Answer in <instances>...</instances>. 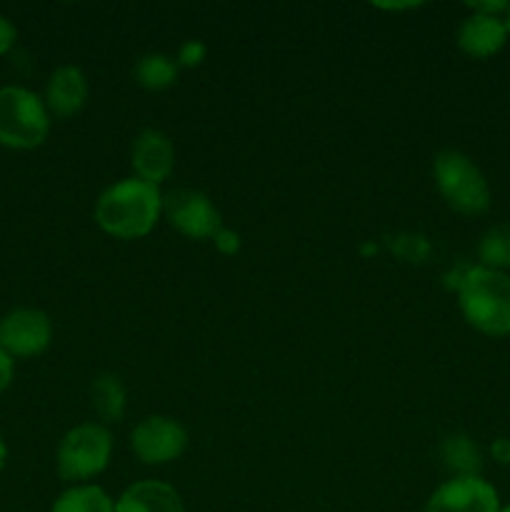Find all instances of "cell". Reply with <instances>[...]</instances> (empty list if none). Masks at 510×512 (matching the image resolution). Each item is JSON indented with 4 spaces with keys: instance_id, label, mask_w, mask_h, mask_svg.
<instances>
[{
    "instance_id": "cell-24",
    "label": "cell",
    "mask_w": 510,
    "mask_h": 512,
    "mask_svg": "<svg viewBox=\"0 0 510 512\" xmlns=\"http://www.w3.org/2000/svg\"><path fill=\"white\" fill-rule=\"evenodd\" d=\"M505 28H508V33H510V5H508V13H505Z\"/></svg>"
},
{
    "instance_id": "cell-20",
    "label": "cell",
    "mask_w": 510,
    "mask_h": 512,
    "mask_svg": "<svg viewBox=\"0 0 510 512\" xmlns=\"http://www.w3.org/2000/svg\"><path fill=\"white\" fill-rule=\"evenodd\" d=\"M13 375H15V363L3 348H0V393L8 390V385L13 383Z\"/></svg>"
},
{
    "instance_id": "cell-25",
    "label": "cell",
    "mask_w": 510,
    "mask_h": 512,
    "mask_svg": "<svg viewBox=\"0 0 510 512\" xmlns=\"http://www.w3.org/2000/svg\"><path fill=\"white\" fill-rule=\"evenodd\" d=\"M500 512H510V505H505V508H500Z\"/></svg>"
},
{
    "instance_id": "cell-22",
    "label": "cell",
    "mask_w": 510,
    "mask_h": 512,
    "mask_svg": "<svg viewBox=\"0 0 510 512\" xmlns=\"http://www.w3.org/2000/svg\"><path fill=\"white\" fill-rule=\"evenodd\" d=\"M490 453H493V458L498 460V463L510 465V440L508 438H498L493 443V448H490Z\"/></svg>"
},
{
    "instance_id": "cell-16",
    "label": "cell",
    "mask_w": 510,
    "mask_h": 512,
    "mask_svg": "<svg viewBox=\"0 0 510 512\" xmlns=\"http://www.w3.org/2000/svg\"><path fill=\"white\" fill-rule=\"evenodd\" d=\"M93 410L105 423H118L125 413V388L115 375H100L93 383Z\"/></svg>"
},
{
    "instance_id": "cell-23",
    "label": "cell",
    "mask_w": 510,
    "mask_h": 512,
    "mask_svg": "<svg viewBox=\"0 0 510 512\" xmlns=\"http://www.w3.org/2000/svg\"><path fill=\"white\" fill-rule=\"evenodd\" d=\"M5 463H8V448H5V440L0 435V470L5 468Z\"/></svg>"
},
{
    "instance_id": "cell-8",
    "label": "cell",
    "mask_w": 510,
    "mask_h": 512,
    "mask_svg": "<svg viewBox=\"0 0 510 512\" xmlns=\"http://www.w3.org/2000/svg\"><path fill=\"white\" fill-rule=\"evenodd\" d=\"M133 453L148 465H163L178 460L188 448V433L178 420L168 415H150L135 425L130 435Z\"/></svg>"
},
{
    "instance_id": "cell-10",
    "label": "cell",
    "mask_w": 510,
    "mask_h": 512,
    "mask_svg": "<svg viewBox=\"0 0 510 512\" xmlns=\"http://www.w3.org/2000/svg\"><path fill=\"white\" fill-rule=\"evenodd\" d=\"M130 163H133L135 178L145 180L150 185L163 183V180L170 178L175 168L173 140L155 128L143 130L133 143Z\"/></svg>"
},
{
    "instance_id": "cell-21",
    "label": "cell",
    "mask_w": 510,
    "mask_h": 512,
    "mask_svg": "<svg viewBox=\"0 0 510 512\" xmlns=\"http://www.w3.org/2000/svg\"><path fill=\"white\" fill-rule=\"evenodd\" d=\"M215 245H218L220 250H223V253H235V250H238V235L233 233V230H223L220 228V233L215 235Z\"/></svg>"
},
{
    "instance_id": "cell-17",
    "label": "cell",
    "mask_w": 510,
    "mask_h": 512,
    "mask_svg": "<svg viewBox=\"0 0 510 512\" xmlns=\"http://www.w3.org/2000/svg\"><path fill=\"white\" fill-rule=\"evenodd\" d=\"M478 258L483 268L490 270H505L510 268V220L508 223H498L480 238Z\"/></svg>"
},
{
    "instance_id": "cell-19",
    "label": "cell",
    "mask_w": 510,
    "mask_h": 512,
    "mask_svg": "<svg viewBox=\"0 0 510 512\" xmlns=\"http://www.w3.org/2000/svg\"><path fill=\"white\" fill-rule=\"evenodd\" d=\"M205 55V45L203 43H195V40H190V43L183 45V50H180V63L183 65H198L200 60H203Z\"/></svg>"
},
{
    "instance_id": "cell-9",
    "label": "cell",
    "mask_w": 510,
    "mask_h": 512,
    "mask_svg": "<svg viewBox=\"0 0 510 512\" xmlns=\"http://www.w3.org/2000/svg\"><path fill=\"white\" fill-rule=\"evenodd\" d=\"M498 490L480 475H455L428 498L425 512H500Z\"/></svg>"
},
{
    "instance_id": "cell-2",
    "label": "cell",
    "mask_w": 510,
    "mask_h": 512,
    "mask_svg": "<svg viewBox=\"0 0 510 512\" xmlns=\"http://www.w3.org/2000/svg\"><path fill=\"white\" fill-rule=\"evenodd\" d=\"M458 303L475 330L493 338L510 335V275L478 265L460 280Z\"/></svg>"
},
{
    "instance_id": "cell-7",
    "label": "cell",
    "mask_w": 510,
    "mask_h": 512,
    "mask_svg": "<svg viewBox=\"0 0 510 512\" xmlns=\"http://www.w3.org/2000/svg\"><path fill=\"white\" fill-rule=\"evenodd\" d=\"M53 323L43 310L18 308L0 318V348L10 358H35L48 350Z\"/></svg>"
},
{
    "instance_id": "cell-14",
    "label": "cell",
    "mask_w": 510,
    "mask_h": 512,
    "mask_svg": "<svg viewBox=\"0 0 510 512\" xmlns=\"http://www.w3.org/2000/svg\"><path fill=\"white\" fill-rule=\"evenodd\" d=\"M50 512H115V503L98 485H75L55 500Z\"/></svg>"
},
{
    "instance_id": "cell-3",
    "label": "cell",
    "mask_w": 510,
    "mask_h": 512,
    "mask_svg": "<svg viewBox=\"0 0 510 512\" xmlns=\"http://www.w3.org/2000/svg\"><path fill=\"white\" fill-rule=\"evenodd\" d=\"M50 133V113L45 100L20 85L0 88V145L13 150H33Z\"/></svg>"
},
{
    "instance_id": "cell-11",
    "label": "cell",
    "mask_w": 510,
    "mask_h": 512,
    "mask_svg": "<svg viewBox=\"0 0 510 512\" xmlns=\"http://www.w3.org/2000/svg\"><path fill=\"white\" fill-rule=\"evenodd\" d=\"M508 28L500 15H483L473 13L460 23L458 28V48L465 55L475 60L490 58V55L500 53L503 45L508 43Z\"/></svg>"
},
{
    "instance_id": "cell-13",
    "label": "cell",
    "mask_w": 510,
    "mask_h": 512,
    "mask_svg": "<svg viewBox=\"0 0 510 512\" xmlns=\"http://www.w3.org/2000/svg\"><path fill=\"white\" fill-rule=\"evenodd\" d=\"M115 512H185L178 490L160 480H140L125 488Z\"/></svg>"
},
{
    "instance_id": "cell-4",
    "label": "cell",
    "mask_w": 510,
    "mask_h": 512,
    "mask_svg": "<svg viewBox=\"0 0 510 512\" xmlns=\"http://www.w3.org/2000/svg\"><path fill=\"white\" fill-rule=\"evenodd\" d=\"M435 185L460 215H483L490 208V185L478 165L458 150H443L433 163Z\"/></svg>"
},
{
    "instance_id": "cell-5",
    "label": "cell",
    "mask_w": 510,
    "mask_h": 512,
    "mask_svg": "<svg viewBox=\"0 0 510 512\" xmlns=\"http://www.w3.org/2000/svg\"><path fill=\"white\" fill-rule=\"evenodd\" d=\"M113 455L108 428L95 423L68 430L58 448V473L68 483H83L103 473Z\"/></svg>"
},
{
    "instance_id": "cell-1",
    "label": "cell",
    "mask_w": 510,
    "mask_h": 512,
    "mask_svg": "<svg viewBox=\"0 0 510 512\" xmlns=\"http://www.w3.org/2000/svg\"><path fill=\"white\" fill-rule=\"evenodd\" d=\"M163 213L158 185L140 178H125L100 193L95 203V223L103 233L120 240L145 238Z\"/></svg>"
},
{
    "instance_id": "cell-6",
    "label": "cell",
    "mask_w": 510,
    "mask_h": 512,
    "mask_svg": "<svg viewBox=\"0 0 510 512\" xmlns=\"http://www.w3.org/2000/svg\"><path fill=\"white\" fill-rule=\"evenodd\" d=\"M163 213L178 233L193 240H208L220 233V213L208 195L198 190H173L163 195Z\"/></svg>"
},
{
    "instance_id": "cell-18",
    "label": "cell",
    "mask_w": 510,
    "mask_h": 512,
    "mask_svg": "<svg viewBox=\"0 0 510 512\" xmlns=\"http://www.w3.org/2000/svg\"><path fill=\"white\" fill-rule=\"evenodd\" d=\"M15 40H18V30H15V25L5 15H0V55L8 53L15 45Z\"/></svg>"
},
{
    "instance_id": "cell-12",
    "label": "cell",
    "mask_w": 510,
    "mask_h": 512,
    "mask_svg": "<svg viewBox=\"0 0 510 512\" xmlns=\"http://www.w3.org/2000/svg\"><path fill=\"white\" fill-rule=\"evenodd\" d=\"M85 100H88V80H85L83 70L75 65H63L50 75L48 88H45L48 113L58 115V118H70L83 110Z\"/></svg>"
},
{
    "instance_id": "cell-15",
    "label": "cell",
    "mask_w": 510,
    "mask_h": 512,
    "mask_svg": "<svg viewBox=\"0 0 510 512\" xmlns=\"http://www.w3.org/2000/svg\"><path fill=\"white\" fill-rule=\"evenodd\" d=\"M135 80L145 90H165L178 80V63L170 55L150 53L135 65Z\"/></svg>"
}]
</instances>
